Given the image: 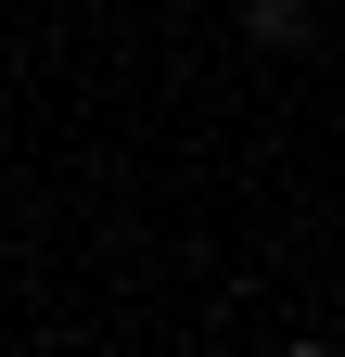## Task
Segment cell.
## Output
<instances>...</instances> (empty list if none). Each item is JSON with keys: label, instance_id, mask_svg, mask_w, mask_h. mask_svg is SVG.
Wrapping results in <instances>:
<instances>
[{"label": "cell", "instance_id": "1", "mask_svg": "<svg viewBox=\"0 0 345 357\" xmlns=\"http://www.w3.org/2000/svg\"><path fill=\"white\" fill-rule=\"evenodd\" d=\"M243 38L256 52H294V38H307V0H243Z\"/></svg>", "mask_w": 345, "mask_h": 357}, {"label": "cell", "instance_id": "2", "mask_svg": "<svg viewBox=\"0 0 345 357\" xmlns=\"http://www.w3.org/2000/svg\"><path fill=\"white\" fill-rule=\"evenodd\" d=\"M281 357H332V344H281Z\"/></svg>", "mask_w": 345, "mask_h": 357}]
</instances>
